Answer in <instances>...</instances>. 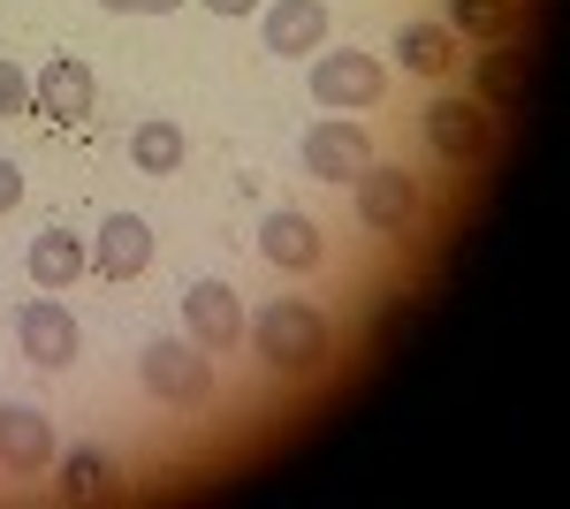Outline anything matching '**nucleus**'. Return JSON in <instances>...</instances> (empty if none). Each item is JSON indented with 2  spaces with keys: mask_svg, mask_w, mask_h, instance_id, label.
<instances>
[{
  "mask_svg": "<svg viewBox=\"0 0 570 509\" xmlns=\"http://www.w3.org/2000/svg\"><path fill=\"white\" fill-rule=\"evenodd\" d=\"M252 342H259V358L274 373H312L320 358H327V320H320V304L305 297H274L252 320Z\"/></svg>",
  "mask_w": 570,
  "mask_h": 509,
  "instance_id": "1",
  "label": "nucleus"
},
{
  "mask_svg": "<svg viewBox=\"0 0 570 509\" xmlns=\"http://www.w3.org/2000/svg\"><path fill=\"white\" fill-rule=\"evenodd\" d=\"M381 91H389V69H381L365 46H320V53H312V99H320V107L365 115Z\"/></svg>",
  "mask_w": 570,
  "mask_h": 509,
  "instance_id": "2",
  "label": "nucleus"
},
{
  "mask_svg": "<svg viewBox=\"0 0 570 509\" xmlns=\"http://www.w3.org/2000/svg\"><path fill=\"white\" fill-rule=\"evenodd\" d=\"M137 373H145V388L168 403V411H198L206 395H214V365L190 350V342L176 335H160V342H145V358H137Z\"/></svg>",
  "mask_w": 570,
  "mask_h": 509,
  "instance_id": "3",
  "label": "nucleus"
},
{
  "mask_svg": "<svg viewBox=\"0 0 570 509\" xmlns=\"http://www.w3.org/2000/svg\"><path fill=\"white\" fill-rule=\"evenodd\" d=\"M419 213H426V190H419V175L411 168H373L357 175V221L365 228H381V236H403V228H419Z\"/></svg>",
  "mask_w": 570,
  "mask_h": 509,
  "instance_id": "4",
  "label": "nucleus"
},
{
  "mask_svg": "<svg viewBox=\"0 0 570 509\" xmlns=\"http://www.w3.org/2000/svg\"><path fill=\"white\" fill-rule=\"evenodd\" d=\"M16 342H23V358H31L39 373H69V365H77V350H85L77 320H69V304H53V290L16 312Z\"/></svg>",
  "mask_w": 570,
  "mask_h": 509,
  "instance_id": "5",
  "label": "nucleus"
},
{
  "mask_svg": "<svg viewBox=\"0 0 570 509\" xmlns=\"http://www.w3.org/2000/svg\"><path fill=\"white\" fill-rule=\"evenodd\" d=\"M365 168H373V137H365V123L335 115V123L305 129V175H320V183H357Z\"/></svg>",
  "mask_w": 570,
  "mask_h": 509,
  "instance_id": "6",
  "label": "nucleus"
},
{
  "mask_svg": "<svg viewBox=\"0 0 570 509\" xmlns=\"http://www.w3.org/2000/svg\"><path fill=\"white\" fill-rule=\"evenodd\" d=\"M183 327L198 350H236L244 342V297L228 282H190L183 290Z\"/></svg>",
  "mask_w": 570,
  "mask_h": 509,
  "instance_id": "7",
  "label": "nucleus"
},
{
  "mask_svg": "<svg viewBox=\"0 0 570 509\" xmlns=\"http://www.w3.org/2000/svg\"><path fill=\"white\" fill-rule=\"evenodd\" d=\"M426 137H434V153L464 160V168L494 153V123H487L480 99H434V107H426Z\"/></svg>",
  "mask_w": 570,
  "mask_h": 509,
  "instance_id": "8",
  "label": "nucleus"
},
{
  "mask_svg": "<svg viewBox=\"0 0 570 509\" xmlns=\"http://www.w3.org/2000/svg\"><path fill=\"white\" fill-rule=\"evenodd\" d=\"M145 266H153V228L137 213H107L99 236H91V274L99 282H137Z\"/></svg>",
  "mask_w": 570,
  "mask_h": 509,
  "instance_id": "9",
  "label": "nucleus"
},
{
  "mask_svg": "<svg viewBox=\"0 0 570 509\" xmlns=\"http://www.w3.org/2000/svg\"><path fill=\"white\" fill-rule=\"evenodd\" d=\"M0 471H23V479L53 471V419H46V411L0 403Z\"/></svg>",
  "mask_w": 570,
  "mask_h": 509,
  "instance_id": "10",
  "label": "nucleus"
},
{
  "mask_svg": "<svg viewBox=\"0 0 570 509\" xmlns=\"http://www.w3.org/2000/svg\"><path fill=\"white\" fill-rule=\"evenodd\" d=\"M31 115H46V123H85L91 115V69L77 53H53L31 77Z\"/></svg>",
  "mask_w": 570,
  "mask_h": 509,
  "instance_id": "11",
  "label": "nucleus"
},
{
  "mask_svg": "<svg viewBox=\"0 0 570 509\" xmlns=\"http://www.w3.org/2000/svg\"><path fill=\"white\" fill-rule=\"evenodd\" d=\"M320 46H327V0H274L266 8V53L305 61Z\"/></svg>",
  "mask_w": 570,
  "mask_h": 509,
  "instance_id": "12",
  "label": "nucleus"
},
{
  "mask_svg": "<svg viewBox=\"0 0 570 509\" xmlns=\"http://www.w3.org/2000/svg\"><path fill=\"white\" fill-rule=\"evenodd\" d=\"M259 252L282 266V274H312L320 266V221H305V213H266V228H259Z\"/></svg>",
  "mask_w": 570,
  "mask_h": 509,
  "instance_id": "13",
  "label": "nucleus"
},
{
  "mask_svg": "<svg viewBox=\"0 0 570 509\" xmlns=\"http://www.w3.org/2000/svg\"><path fill=\"white\" fill-rule=\"evenodd\" d=\"M472 85H480V107H518V99L532 91V61H525V46L494 39V46L480 53V77H472Z\"/></svg>",
  "mask_w": 570,
  "mask_h": 509,
  "instance_id": "14",
  "label": "nucleus"
},
{
  "mask_svg": "<svg viewBox=\"0 0 570 509\" xmlns=\"http://www.w3.org/2000/svg\"><path fill=\"white\" fill-rule=\"evenodd\" d=\"M85 266H91L85 236H69V228H39V236H31V282H39V290H69Z\"/></svg>",
  "mask_w": 570,
  "mask_h": 509,
  "instance_id": "15",
  "label": "nucleus"
},
{
  "mask_svg": "<svg viewBox=\"0 0 570 509\" xmlns=\"http://www.w3.org/2000/svg\"><path fill=\"white\" fill-rule=\"evenodd\" d=\"M395 61H403L411 77H449L456 31H449V23H403V31H395Z\"/></svg>",
  "mask_w": 570,
  "mask_h": 509,
  "instance_id": "16",
  "label": "nucleus"
},
{
  "mask_svg": "<svg viewBox=\"0 0 570 509\" xmlns=\"http://www.w3.org/2000/svg\"><path fill=\"white\" fill-rule=\"evenodd\" d=\"M115 495H122V479H115V464L99 449H69L61 457V502H115Z\"/></svg>",
  "mask_w": 570,
  "mask_h": 509,
  "instance_id": "17",
  "label": "nucleus"
},
{
  "mask_svg": "<svg viewBox=\"0 0 570 509\" xmlns=\"http://www.w3.org/2000/svg\"><path fill=\"white\" fill-rule=\"evenodd\" d=\"M130 160H137L145 175H176V168H183V129L160 123V115H153V123H137V129H130Z\"/></svg>",
  "mask_w": 570,
  "mask_h": 509,
  "instance_id": "18",
  "label": "nucleus"
},
{
  "mask_svg": "<svg viewBox=\"0 0 570 509\" xmlns=\"http://www.w3.org/2000/svg\"><path fill=\"white\" fill-rule=\"evenodd\" d=\"M510 23H518V8L510 0H449V31H464V39H510Z\"/></svg>",
  "mask_w": 570,
  "mask_h": 509,
  "instance_id": "19",
  "label": "nucleus"
},
{
  "mask_svg": "<svg viewBox=\"0 0 570 509\" xmlns=\"http://www.w3.org/2000/svg\"><path fill=\"white\" fill-rule=\"evenodd\" d=\"M0 115H31V77L16 61H0Z\"/></svg>",
  "mask_w": 570,
  "mask_h": 509,
  "instance_id": "20",
  "label": "nucleus"
},
{
  "mask_svg": "<svg viewBox=\"0 0 570 509\" xmlns=\"http://www.w3.org/2000/svg\"><path fill=\"white\" fill-rule=\"evenodd\" d=\"M8 206H23V168L16 160H0V213Z\"/></svg>",
  "mask_w": 570,
  "mask_h": 509,
  "instance_id": "21",
  "label": "nucleus"
},
{
  "mask_svg": "<svg viewBox=\"0 0 570 509\" xmlns=\"http://www.w3.org/2000/svg\"><path fill=\"white\" fill-rule=\"evenodd\" d=\"M107 8H122V16H176L183 0H107Z\"/></svg>",
  "mask_w": 570,
  "mask_h": 509,
  "instance_id": "22",
  "label": "nucleus"
},
{
  "mask_svg": "<svg viewBox=\"0 0 570 509\" xmlns=\"http://www.w3.org/2000/svg\"><path fill=\"white\" fill-rule=\"evenodd\" d=\"M206 8H214V16H252L259 0H206Z\"/></svg>",
  "mask_w": 570,
  "mask_h": 509,
  "instance_id": "23",
  "label": "nucleus"
}]
</instances>
